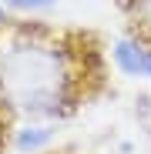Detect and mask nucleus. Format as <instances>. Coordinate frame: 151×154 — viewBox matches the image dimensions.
Here are the masks:
<instances>
[{
  "label": "nucleus",
  "mask_w": 151,
  "mask_h": 154,
  "mask_svg": "<svg viewBox=\"0 0 151 154\" xmlns=\"http://www.w3.org/2000/svg\"><path fill=\"white\" fill-rule=\"evenodd\" d=\"M74 60L61 44L17 40L0 54V104L27 121H50L71 107Z\"/></svg>",
  "instance_id": "f257e3e1"
},
{
  "label": "nucleus",
  "mask_w": 151,
  "mask_h": 154,
  "mask_svg": "<svg viewBox=\"0 0 151 154\" xmlns=\"http://www.w3.org/2000/svg\"><path fill=\"white\" fill-rule=\"evenodd\" d=\"M114 64L121 74H128V77H144V81H151V47L138 44V40H118L114 44Z\"/></svg>",
  "instance_id": "f03ea898"
},
{
  "label": "nucleus",
  "mask_w": 151,
  "mask_h": 154,
  "mask_svg": "<svg viewBox=\"0 0 151 154\" xmlns=\"http://www.w3.org/2000/svg\"><path fill=\"white\" fill-rule=\"evenodd\" d=\"M50 137H54V127H50L47 121H27L24 127H17L14 147H17V151H37V147H44Z\"/></svg>",
  "instance_id": "7ed1b4c3"
},
{
  "label": "nucleus",
  "mask_w": 151,
  "mask_h": 154,
  "mask_svg": "<svg viewBox=\"0 0 151 154\" xmlns=\"http://www.w3.org/2000/svg\"><path fill=\"white\" fill-rule=\"evenodd\" d=\"M57 0H4L7 10H44V7H54Z\"/></svg>",
  "instance_id": "20e7f679"
},
{
  "label": "nucleus",
  "mask_w": 151,
  "mask_h": 154,
  "mask_svg": "<svg viewBox=\"0 0 151 154\" xmlns=\"http://www.w3.org/2000/svg\"><path fill=\"white\" fill-rule=\"evenodd\" d=\"M134 10H138V20H141V27L151 34V0H134Z\"/></svg>",
  "instance_id": "39448f33"
},
{
  "label": "nucleus",
  "mask_w": 151,
  "mask_h": 154,
  "mask_svg": "<svg viewBox=\"0 0 151 154\" xmlns=\"http://www.w3.org/2000/svg\"><path fill=\"white\" fill-rule=\"evenodd\" d=\"M7 20V7H4V0H0V23Z\"/></svg>",
  "instance_id": "423d86ee"
}]
</instances>
